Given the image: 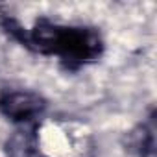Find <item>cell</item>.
Wrapping results in <instances>:
<instances>
[{
  "label": "cell",
  "instance_id": "6da1fadb",
  "mask_svg": "<svg viewBox=\"0 0 157 157\" xmlns=\"http://www.w3.org/2000/svg\"><path fill=\"white\" fill-rule=\"evenodd\" d=\"M28 46H35L43 54L57 56L70 67H78L96 59L102 54V39L91 28L59 26L50 21H39L28 35Z\"/></svg>",
  "mask_w": 157,
  "mask_h": 157
},
{
  "label": "cell",
  "instance_id": "7a4b0ae2",
  "mask_svg": "<svg viewBox=\"0 0 157 157\" xmlns=\"http://www.w3.org/2000/svg\"><path fill=\"white\" fill-rule=\"evenodd\" d=\"M44 109V100L33 93L11 91L0 96V113L13 122H28L39 117Z\"/></svg>",
  "mask_w": 157,
  "mask_h": 157
}]
</instances>
